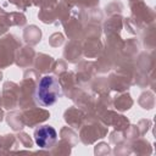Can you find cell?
<instances>
[{"label":"cell","instance_id":"obj_1","mask_svg":"<svg viewBox=\"0 0 156 156\" xmlns=\"http://www.w3.org/2000/svg\"><path fill=\"white\" fill-rule=\"evenodd\" d=\"M62 95V88L60 82L54 76H44L37 84L34 91L35 104L43 107L54 105Z\"/></svg>","mask_w":156,"mask_h":156},{"label":"cell","instance_id":"obj_2","mask_svg":"<svg viewBox=\"0 0 156 156\" xmlns=\"http://www.w3.org/2000/svg\"><path fill=\"white\" fill-rule=\"evenodd\" d=\"M34 140L41 149H50L57 140L56 130L50 126H41L34 132Z\"/></svg>","mask_w":156,"mask_h":156}]
</instances>
